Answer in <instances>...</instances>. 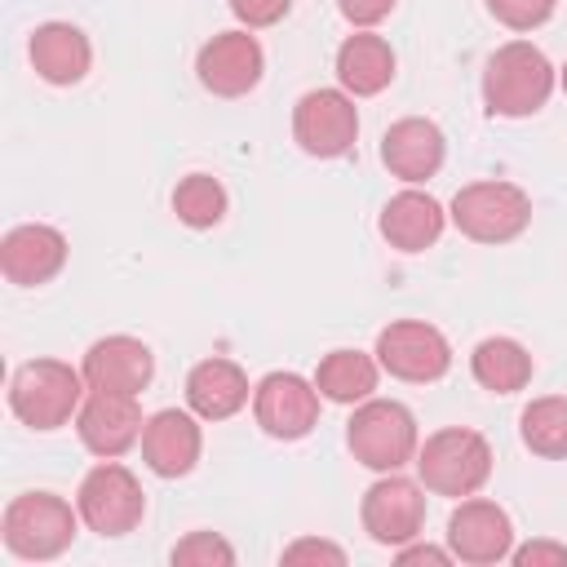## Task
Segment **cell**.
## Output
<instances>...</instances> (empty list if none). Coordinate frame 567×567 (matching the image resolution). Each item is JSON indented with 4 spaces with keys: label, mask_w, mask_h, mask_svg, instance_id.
I'll list each match as a JSON object with an SVG mask.
<instances>
[{
    "label": "cell",
    "mask_w": 567,
    "mask_h": 567,
    "mask_svg": "<svg viewBox=\"0 0 567 567\" xmlns=\"http://www.w3.org/2000/svg\"><path fill=\"white\" fill-rule=\"evenodd\" d=\"M554 93V66L532 40L501 44L483 66V102L492 115L523 120L536 115Z\"/></svg>",
    "instance_id": "6da1fadb"
},
{
    "label": "cell",
    "mask_w": 567,
    "mask_h": 567,
    "mask_svg": "<svg viewBox=\"0 0 567 567\" xmlns=\"http://www.w3.org/2000/svg\"><path fill=\"white\" fill-rule=\"evenodd\" d=\"M416 478L434 496H474L492 478V443L478 430L447 425L416 447Z\"/></svg>",
    "instance_id": "7a4b0ae2"
},
{
    "label": "cell",
    "mask_w": 567,
    "mask_h": 567,
    "mask_svg": "<svg viewBox=\"0 0 567 567\" xmlns=\"http://www.w3.org/2000/svg\"><path fill=\"white\" fill-rule=\"evenodd\" d=\"M84 372L62 359H31L9 381V408L31 430H62L84 403Z\"/></svg>",
    "instance_id": "3957f363"
},
{
    "label": "cell",
    "mask_w": 567,
    "mask_h": 567,
    "mask_svg": "<svg viewBox=\"0 0 567 567\" xmlns=\"http://www.w3.org/2000/svg\"><path fill=\"white\" fill-rule=\"evenodd\" d=\"M75 523H80V509H71L58 492H22L4 505L0 536H4V549L13 558L49 563V558L71 549Z\"/></svg>",
    "instance_id": "277c9868"
},
{
    "label": "cell",
    "mask_w": 567,
    "mask_h": 567,
    "mask_svg": "<svg viewBox=\"0 0 567 567\" xmlns=\"http://www.w3.org/2000/svg\"><path fill=\"white\" fill-rule=\"evenodd\" d=\"M346 443L359 465L390 474L416 461L421 434H416V416L399 399H363L354 403V416L346 421Z\"/></svg>",
    "instance_id": "5b68a950"
},
{
    "label": "cell",
    "mask_w": 567,
    "mask_h": 567,
    "mask_svg": "<svg viewBox=\"0 0 567 567\" xmlns=\"http://www.w3.org/2000/svg\"><path fill=\"white\" fill-rule=\"evenodd\" d=\"M447 217L474 244H509L532 226V199L514 182H470L452 195Z\"/></svg>",
    "instance_id": "8992f818"
},
{
    "label": "cell",
    "mask_w": 567,
    "mask_h": 567,
    "mask_svg": "<svg viewBox=\"0 0 567 567\" xmlns=\"http://www.w3.org/2000/svg\"><path fill=\"white\" fill-rule=\"evenodd\" d=\"M75 509H80L89 532H97V536H128L142 523V514H146V492H142L133 470H124L120 461H102V465H93L80 478Z\"/></svg>",
    "instance_id": "52a82bcc"
},
{
    "label": "cell",
    "mask_w": 567,
    "mask_h": 567,
    "mask_svg": "<svg viewBox=\"0 0 567 567\" xmlns=\"http://www.w3.org/2000/svg\"><path fill=\"white\" fill-rule=\"evenodd\" d=\"M377 363L381 372L412 381V385H430L452 368V346L447 337L425 323V319H394L377 332Z\"/></svg>",
    "instance_id": "ba28073f"
},
{
    "label": "cell",
    "mask_w": 567,
    "mask_h": 567,
    "mask_svg": "<svg viewBox=\"0 0 567 567\" xmlns=\"http://www.w3.org/2000/svg\"><path fill=\"white\" fill-rule=\"evenodd\" d=\"M292 137L315 159H337L359 137V111L346 89H310L292 106Z\"/></svg>",
    "instance_id": "9c48e42d"
},
{
    "label": "cell",
    "mask_w": 567,
    "mask_h": 567,
    "mask_svg": "<svg viewBox=\"0 0 567 567\" xmlns=\"http://www.w3.org/2000/svg\"><path fill=\"white\" fill-rule=\"evenodd\" d=\"M359 518H363V532L377 540V545H408L421 536L425 527V487L403 478L399 470H390L385 478H377L368 492H363V505H359Z\"/></svg>",
    "instance_id": "30bf717a"
},
{
    "label": "cell",
    "mask_w": 567,
    "mask_h": 567,
    "mask_svg": "<svg viewBox=\"0 0 567 567\" xmlns=\"http://www.w3.org/2000/svg\"><path fill=\"white\" fill-rule=\"evenodd\" d=\"M319 385L297 372H266L252 385V416L270 439H306L319 425Z\"/></svg>",
    "instance_id": "8fae6325"
},
{
    "label": "cell",
    "mask_w": 567,
    "mask_h": 567,
    "mask_svg": "<svg viewBox=\"0 0 567 567\" xmlns=\"http://www.w3.org/2000/svg\"><path fill=\"white\" fill-rule=\"evenodd\" d=\"M142 408H137V394H106V390H89L80 412H75V434L80 443L102 456V461H115L124 456L133 443H142Z\"/></svg>",
    "instance_id": "7c38bea8"
},
{
    "label": "cell",
    "mask_w": 567,
    "mask_h": 567,
    "mask_svg": "<svg viewBox=\"0 0 567 567\" xmlns=\"http://www.w3.org/2000/svg\"><path fill=\"white\" fill-rule=\"evenodd\" d=\"M447 549L461 563H501L514 554V523L496 501L465 496L447 518Z\"/></svg>",
    "instance_id": "4fadbf2b"
},
{
    "label": "cell",
    "mask_w": 567,
    "mask_h": 567,
    "mask_svg": "<svg viewBox=\"0 0 567 567\" xmlns=\"http://www.w3.org/2000/svg\"><path fill=\"white\" fill-rule=\"evenodd\" d=\"M195 71H199V84L213 97H244L248 89H257V80L266 71V53H261L257 35H248V31H221V35H213L199 49Z\"/></svg>",
    "instance_id": "5bb4252c"
},
{
    "label": "cell",
    "mask_w": 567,
    "mask_h": 567,
    "mask_svg": "<svg viewBox=\"0 0 567 567\" xmlns=\"http://www.w3.org/2000/svg\"><path fill=\"white\" fill-rule=\"evenodd\" d=\"M89 390H106V394H142L155 377V354L146 341L137 337H102L84 350V363H80Z\"/></svg>",
    "instance_id": "9a60e30c"
},
{
    "label": "cell",
    "mask_w": 567,
    "mask_h": 567,
    "mask_svg": "<svg viewBox=\"0 0 567 567\" xmlns=\"http://www.w3.org/2000/svg\"><path fill=\"white\" fill-rule=\"evenodd\" d=\"M66 252L71 248H66V235L58 226L27 221V226H13L0 239V270L18 288H40L66 266Z\"/></svg>",
    "instance_id": "2e32d148"
},
{
    "label": "cell",
    "mask_w": 567,
    "mask_h": 567,
    "mask_svg": "<svg viewBox=\"0 0 567 567\" xmlns=\"http://www.w3.org/2000/svg\"><path fill=\"white\" fill-rule=\"evenodd\" d=\"M204 452V434H199V421L182 408H164L155 416H146L142 425V461L151 474L159 478H182L195 470Z\"/></svg>",
    "instance_id": "e0dca14e"
},
{
    "label": "cell",
    "mask_w": 567,
    "mask_h": 567,
    "mask_svg": "<svg viewBox=\"0 0 567 567\" xmlns=\"http://www.w3.org/2000/svg\"><path fill=\"white\" fill-rule=\"evenodd\" d=\"M443 155H447V142H443V128L434 120H421V115H408V120H394L381 137V164L416 186V182H430L439 168H443Z\"/></svg>",
    "instance_id": "ac0fdd59"
},
{
    "label": "cell",
    "mask_w": 567,
    "mask_h": 567,
    "mask_svg": "<svg viewBox=\"0 0 567 567\" xmlns=\"http://www.w3.org/2000/svg\"><path fill=\"white\" fill-rule=\"evenodd\" d=\"M377 226H381V239L390 248H399V252H425V248L439 244V235L447 226V213H443V204L430 190L408 186V190H399L381 208V221Z\"/></svg>",
    "instance_id": "d6986e66"
},
{
    "label": "cell",
    "mask_w": 567,
    "mask_h": 567,
    "mask_svg": "<svg viewBox=\"0 0 567 567\" xmlns=\"http://www.w3.org/2000/svg\"><path fill=\"white\" fill-rule=\"evenodd\" d=\"M27 53H31L35 75L49 80V84H80L93 66V44L71 22H40L31 31Z\"/></svg>",
    "instance_id": "ffe728a7"
},
{
    "label": "cell",
    "mask_w": 567,
    "mask_h": 567,
    "mask_svg": "<svg viewBox=\"0 0 567 567\" xmlns=\"http://www.w3.org/2000/svg\"><path fill=\"white\" fill-rule=\"evenodd\" d=\"M248 377L235 359H199L186 372V403L204 421H226L248 403Z\"/></svg>",
    "instance_id": "44dd1931"
},
{
    "label": "cell",
    "mask_w": 567,
    "mask_h": 567,
    "mask_svg": "<svg viewBox=\"0 0 567 567\" xmlns=\"http://www.w3.org/2000/svg\"><path fill=\"white\" fill-rule=\"evenodd\" d=\"M337 80L350 97H372L394 80V49L377 31H354L337 49Z\"/></svg>",
    "instance_id": "7402d4cb"
},
{
    "label": "cell",
    "mask_w": 567,
    "mask_h": 567,
    "mask_svg": "<svg viewBox=\"0 0 567 567\" xmlns=\"http://www.w3.org/2000/svg\"><path fill=\"white\" fill-rule=\"evenodd\" d=\"M377 377H381V363H377V354H363V350H328L315 368L319 394L332 403H346V408L372 399Z\"/></svg>",
    "instance_id": "603a6c76"
},
{
    "label": "cell",
    "mask_w": 567,
    "mask_h": 567,
    "mask_svg": "<svg viewBox=\"0 0 567 567\" xmlns=\"http://www.w3.org/2000/svg\"><path fill=\"white\" fill-rule=\"evenodd\" d=\"M470 372L492 394H518L532 381V354L514 337H483L470 354Z\"/></svg>",
    "instance_id": "cb8c5ba5"
},
{
    "label": "cell",
    "mask_w": 567,
    "mask_h": 567,
    "mask_svg": "<svg viewBox=\"0 0 567 567\" xmlns=\"http://www.w3.org/2000/svg\"><path fill=\"white\" fill-rule=\"evenodd\" d=\"M518 434L536 456H549V461L567 456V399L563 394L532 399L518 416Z\"/></svg>",
    "instance_id": "d4e9b609"
},
{
    "label": "cell",
    "mask_w": 567,
    "mask_h": 567,
    "mask_svg": "<svg viewBox=\"0 0 567 567\" xmlns=\"http://www.w3.org/2000/svg\"><path fill=\"white\" fill-rule=\"evenodd\" d=\"M173 213H177V221L190 226V230L217 226V221L226 217V190H221V182L208 177V173L182 177L177 190H173Z\"/></svg>",
    "instance_id": "484cf974"
},
{
    "label": "cell",
    "mask_w": 567,
    "mask_h": 567,
    "mask_svg": "<svg viewBox=\"0 0 567 567\" xmlns=\"http://www.w3.org/2000/svg\"><path fill=\"white\" fill-rule=\"evenodd\" d=\"M173 567H230L235 563V549L226 536L217 532H190L173 545Z\"/></svg>",
    "instance_id": "4316f807"
},
{
    "label": "cell",
    "mask_w": 567,
    "mask_h": 567,
    "mask_svg": "<svg viewBox=\"0 0 567 567\" xmlns=\"http://www.w3.org/2000/svg\"><path fill=\"white\" fill-rule=\"evenodd\" d=\"M558 0H487V13L509 27V31H536L540 22H549Z\"/></svg>",
    "instance_id": "83f0119b"
},
{
    "label": "cell",
    "mask_w": 567,
    "mask_h": 567,
    "mask_svg": "<svg viewBox=\"0 0 567 567\" xmlns=\"http://www.w3.org/2000/svg\"><path fill=\"white\" fill-rule=\"evenodd\" d=\"M292 9V0H230V13L252 31V27H275L284 22Z\"/></svg>",
    "instance_id": "f1b7e54d"
},
{
    "label": "cell",
    "mask_w": 567,
    "mask_h": 567,
    "mask_svg": "<svg viewBox=\"0 0 567 567\" xmlns=\"http://www.w3.org/2000/svg\"><path fill=\"white\" fill-rule=\"evenodd\" d=\"M279 558H284V563H332V567H341V563H346V549L332 545V540H319V536H301V540H292Z\"/></svg>",
    "instance_id": "f546056e"
},
{
    "label": "cell",
    "mask_w": 567,
    "mask_h": 567,
    "mask_svg": "<svg viewBox=\"0 0 567 567\" xmlns=\"http://www.w3.org/2000/svg\"><path fill=\"white\" fill-rule=\"evenodd\" d=\"M509 558L518 567H567V545H558V540H532V545H518Z\"/></svg>",
    "instance_id": "4dcf8cb0"
},
{
    "label": "cell",
    "mask_w": 567,
    "mask_h": 567,
    "mask_svg": "<svg viewBox=\"0 0 567 567\" xmlns=\"http://www.w3.org/2000/svg\"><path fill=\"white\" fill-rule=\"evenodd\" d=\"M337 9H341L346 22H354L359 31H368V27H377V22L390 18L394 0H337Z\"/></svg>",
    "instance_id": "1f68e13d"
},
{
    "label": "cell",
    "mask_w": 567,
    "mask_h": 567,
    "mask_svg": "<svg viewBox=\"0 0 567 567\" xmlns=\"http://www.w3.org/2000/svg\"><path fill=\"white\" fill-rule=\"evenodd\" d=\"M394 558H399L403 567H408V563H439V567H443V563H452V549H434V545H412V540H408V545H399Z\"/></svg>",
    "instance_id": "d6a6232c"
},
{
    "label": "cell",
    "mask_w": 567,
    "mask_h": 567,
    "mask_svg": "<svg viewBox=\"0 0 567 567\" xmlns=\"http://www.w3.org/2000/svg\"><path fill=\"white\" fill-rule=\"evenodd\" d=\"M563 93H567V66H563Z\"/></svg>",
    "instance_id": "836d02e7"
}]
</instances>
